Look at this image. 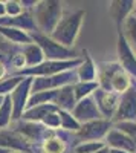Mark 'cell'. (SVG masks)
<instances>
[{
  "label": "cell",
  "mask_w": 136,
  "mask_h": 153,
  "mask_svg": "<svg viewBox=\"0 0 136 153\" xmlns=\"http://www.w3.org/2000/svg\"><path fill=\"white\" fill-rule=\"evenodd\" d=\"M63 8L61 3L57 0H44V2H38L35 8V23L38 32L51 35L60 20L63 19Z\"/></svg>",
  "instance_id": "obj_3"
},
{
  "label": "cell",
  "mask_w": 136,
  "mask_h": 153,
  "mask_svg": "<svg viewBox=\"0 0 136 153\" xmlns=\"http://www.w3.org/2000/svg\"><path fill=\"white\" fill-rule=\"evenodd\" d=\"M5 6H6V14L8 17H17L21 14V3L20 2H16V0H9V2H5Z\"/></svg>",
  "instance_id": "obj_31"
},
{
  "label": "cell",
  "mask_w": 136,
  "mask_h": 153,
  "mask_svg": "<svg viewBox=\"0 0 136 153\" xmlns=\"http://www.w3.org/2000/svg\"><path fill=\"white\" fill-rule=\"evenodd\" d=\"M32 42H35V45H38L44 54V58L47 61H66V60H75L80 58L77 55V52L72 48H66L63 45L57 43L51 35H46L41 32H29Z\"/></svg>",
  "instance_id": "obj_4"
},
{
  "label": "cell",
  "mask_w": 136,
  "mask_h": 153,
  "mask_svg": "<svg viewBox=\"0 0 136 153\" xmlns=\"http://www.w3.org/2000/svg\"><path fill=\"white\" fill-rule=\"evenodd\" d=\"M122 34H124V37L127 38V42L132 45L136 46V16H130L126 23H124V26H122Z\"/></svg>",
  "instance_id": "obj_28"
},
{
  "label": "cell",
  "mask_w": 136,
  "mask_h": 153,
  "mask_svg": "<svg viewBox=\"0 0 136 153\" xmlns=\"http://www.w3.org/2000/svg\"><path fill=\"white\" fill-rule=\"evenodd\" d=\"M0 26H6V28H16L20 31H29V32H37L38 28H37L35 23V17L31 14L29 11L21 12L17 17H2L0 19Z\"/></svg>",
  "instance_id": "obj_14"
},
{
  "label": "cell",
  "mask_w": 136,
  "mask_h": 153,
  "mask_svg": "<svg viewBox=\"0 0 136 153\" xmlns=\"http://www.w3.org/2000/svg\"><path fill=\"white\" fill-rule=\"evenodd\" d=\"M41 124L44 127H47V129L51 130H57L58 127H61V121H60V113L58 112H54L51 115H47V117L41 121Z\"/></svg>",
  "instance_id": "obj_30"
},
{
  "label": "cell",
  "mask_w": 136,
  "mask_h": 153,
  "mask_svg": "<svg viewBox=\"0 0 136 153\" xmlns=\"http://www.w3.org/2000/svg\"><path fill=\"white\" fill-rule=\"evenodd\" d=\"M110 153H129V152H124V150H115V149H110Z\"/></svg>",
  "instance_id": "obj_35"
},
{
  "label": "cell",
  "mask_w": 136,
  "mask_h": 153,
  "mask_svg": "<svg viewBox=\"0 0 136 153\" xmlns=\"http://www.w3.org/2000/svg\"><path fill=\"white\" fill-rule=\"evenodd\" d=\"M32 76H24V80L12 91L11 101H12V120H20L23 113L26 112L28 101L32 91Z\"/></svg>",
  "instance_id": "obj_8"
},
{
  "label": "cell",
  "mask_w": 136,
  "mask_h": 153,
  "mask_svg": "<svg viewBox=\"0 0 136 153\" xmlns=\"http://www.w3.org/2000/svg\"><path fill=\"white\" fill-rule=\"evenodd\" d=\"M124 121H136V84H132L129 91L119 97L118 109L112 120L113 124Z\"/></svg>",
  "instance_id": "obj_9"
},
{
  "label": "cell",
  "mask_w": 136,
  "mask_h": 153,
  "mask_svg": "<svg viewBox=\"0 0 136 153\" xmlns=\"http://www.w3.org/2000/svg\"><path fill=\"white\" fill-rule=\"evenodd\" d=\"M0 149L6 150H16V152H31L29 143L17 132H8L0 130Z\"/></svg>",
  "instance_id": "obj_15"
},
{
  "label": "cell",
  "mask_w": 136,
  "mask_h": 153,
  "mask_svg": "<svg viewBox=\"0 0 136 153\" xmlns=\"http://www.w3.org/2000/svg\"><path fill=\"white\" fill-rule=\"evenodd\" d=\"M77 98H75V92H73V84L64 86L57 91V98H55V106L58 107V110H64V112H73L77 106Z\"/></svg>",
  "instance_id": "obj_18"
},
{
  "label": "cell",
  "mask_w": 136,
  "mask_h": 153,
  "mask_svg": "<svg viewBox=\"0 0 136 153\" xmlns=\"http://www.w3.org/2000/svg\"><path fill=\"white\" fill-rule=\"evenodd\" d=\"M84 16H86V12L83 9H78L75 12H69V14L63 16V19L57 25L55 31L51 34V37L57 43L63 45L66 48H70L75 43L77 37L80 34V28L83 25Z\"/></svg>",
  "instance_id": "obj_2"
},
{
  "label": "cell",
  "mask_w": 136,
  "mask_h": 153,
  "mask_svg": "<svg viewBox=\"0 0 136 153\" xmlns=\"http://www.w3.org/2000/svg\"><path fill=\"white\" fill-rule=\"evenodd\" d=\"M64 152H66V141L57 133V130L52 136L46 138L41 143V153H64Z\"/></svg>",
  "instance_id": "obj_22"
},
{
  "label": "cell",
  "mask_w": 136,
  "mask_h": 153,
  "mask_svg": "<svg viewBox=\"0 0 136 153\" xmlns=\"http://www.w3.org/2000/svg\"><path fill=\"white\" fill-rule=\"evenodd\" d=\"M3 100H5V97H0V107H2V104H3Z\"/></svg>",
  "instance_id": "obj_38"
},
{
  "label": "cell",
  "mask_w": 136,
  "mask_h": 153,
  "mask_svg": "<svg viewBox=\"0 0 136 153\" xmlns=\"http://www.w3.org/2000/svg\"><path fill=\"white\" fill-rule=\"evenodd\" d=\"M113 129V123L110 120H96L81 124V129L75 133L77 138L80 139V143H87V141H101L106 139L109 132Z\"/></svg>",
  "instance_id": "obj_7"
},
{
  "label": "cell",
  "mask_w": 136,
  "mask_h": 153,
  "mask_svg": "<svg viewBox=\"0 0 136 153\" xmlns=\"http://www.w3.org/2000/svg\"><path fill=\"white\" fill-rule=\"evenodd\" d=\"M11 121H12V101L11 95H6L2 107H0V129L6 127Z\"/></svg>",
  "instance_id": "obj_25"
},
{
  "label": "cell",
  "mask_w": 136,
  "mask_h": 153,
  "mask_svg": "<svg viewBox=\"0 0 136 153\" xmlns=\"http://www.w3.org/2000/svg\"><path fill=\"white\" fill-rule=\"evenodd\" d=\"M21 8L23 9H31V8H37V5H38V2H35V0H21Z\"/></svg>",
  "instance_id": "obj_32"
},
{
  "label": "cell",
  "mask_w": 136,
  "mask_h": 153,
  "mask_svg": "<svg viewBox=\"0 0 136 153\" xmlns=\"http://www.w3.org/2000/svg\"><path fill=\"white\" fill-rule=\"evenodd\" d=\"M72 115L75 117V120L80 124H86V123H90V121H96V120H103V115L98 109L96 103L93 97L89 98H84L81 101H78L75 109H73Z\"/></svg>",
  "instance_id": "obj_12"
},
{
  "label": "cell",
  "mask_w": 136,
  "mask_h": 153,
  "mask_svg": "<svg viewBox=\"0 0 136 153\" xmlns=\"http://www.w3.org/2000/svg\"><path fill=\"white\" fill-rule=\"evenodd\" d=\"M106 146V143L103 141H87V143H78L73 147V153H96L103 150Z\"/></svg>",
  "instance_id": "obj_27"
},
{
  "label": "cell",
  "mask_w": 136,
  "mask_h": 153,
  "mask_svg": "<svg viewBox=\"0 0 136 153\" xmlns=\"http://www.w3.org/2000/svg\"><path fill=\"white\" fill-rule=\"evenodd\" d=\"M83 63V58H75V60H66V61H44L41 65L35 68H26L20 69L17 75L20 76H32V78H38V76H52L57 74H63L67 71L77 69Z\"/></svg>",
  "instance_id": "obj_5"
},
{
  "label": "cell",
  "mask_w": 136,
  "mask_h": 153,
  "mask_svg": "<svg viewBox=\"0 0 136 153\" xmlns=\"http://www.w3.org/2000/svg\"><path fill=\"white\" fill-rule=\"evenodd\" d=\"M24 80V76H20V75H14V76H9L6 80H2L0 81V97H6V95H11L12 91Z\"/></svg>",
  "instance_id": "obj_26"
},
{
  "label": "cell",
  "mask_w": 136,
  "mask_h": 153,
  "mask_svg": "<svg viewBox=\"0 0 136 153\" xmlns=\"http://www.w3.org/2000/svg\"><path fill=\"white\" fill-rule=\"evenodd\" d=\"M100 89V83L98 81H92V83H75L73 84V92H75V98L77 101H81L84 98H89L95 94V91Z\"/></svg>",
  "instance_id": "obj_23"
},
{
  "label": "cell",
  "mask_w": 136,
  "mask_h": 153,
  "mask_svg": "<svg viewBox=\"0 0 136 153\" xmlns=\"http://www.w3.org/2000/svg\"><path fill=\"white\" fill-rule=\"evenodd\" d=\"M0 34H2L5 38H8L9 42L12 43H18V45H31L34 43L32 38L28 32L16 29V28H6V26H0Z\"/></svg>",
  "instance_id": "obj_21"
},
{
  "label": "cell",
  "mask_w": 136,
  "mask_h": 153,
  "mask_svg": "<svg viewBox=\"0 0 136 153\" xmlns=\"http://www.w3.org/2000/svg\"><path fill=\"white\" fill-rule=\"evenodd\" d=\"M83 63L77 68V76L78 81L81 83H92L98 81V66L93 63L92 57L89 55L87 51H83Z\"/></svg>",
  "instance_id": "obj_17"
},
{
  "label": "cell",
  "mask_w": 136,
  "mask_h": 153,
  "mask_svg": "<svg viewBox=\"0 0 136 153\" xmlns=\"http://www.w3.org/2000/svg\"><path fill=\"white\" fill-rule=\"evenodd\" d=\"M54 112H58V107L55 104H41V106H35L32 109H28L23 113L21 120L23 121H31V123H41L47 115H51Z\"/></svg>",
  "instance_id": "obj_19"
},
{
  "label": "cell",
  "mask_w": 136,
  "mask_h": 153,
  "mask_svg": "<svg viewBox=\"0 0 136 153\" xmlns=\"http://www.w3.org/2000/svg\"><path fill=\"white\" fill-rule=\"evenodd\" d=\"M115 129L121 130L122 133H126L132 141L136 144V121H124V123H118L113 124Z\"/></svg>",
  "instance_id": "obj_29"
},
{
  "label": "cell",
  "mask_w": 136,
  "mask_h": 153,
  "mask_svg": "<svg viewBox=\"0 0 136 153\" xmlns=\"http://www.w3.org/2000/svg\"><path fill=\"white\" fill-rule=\"evenodd\" d=\"M40 153H41V152H40Z\"/></svg>",
  "instance_id": "obj_40"
},
{
  "label": "cell",
  "mask_w": 136,
  "mask_h": 153,
  "mask_svg": "<svg viewBox=\"0 0 136 153\" xmlns=\"http://www.w3.org/2000/svg\"><path fill=\"white\" fill-rule=\"evenodd\" d=\"M21 54L24 57V63H26V68H35L44 63V54L38 45L35 43H31V45H26L23 46V51Z\"/></svg>",
  "instance_id": "obj_20"
},
{
  "label": "cell",
  "mask_w": 136,
  "mask_h": 153,
  "mask_svg": "<svg viewBox=\"0 0 136 153\" xmlns=\"http://www.w3.org/2000/svg\"><path fill=\"white\" fill-rule=\"evenodd\" d=\"M116 54L118 63L132 78L136 80V51H133L132 45L127 42L122 32H118V42H116Z\"/></svg>",
  "instance_id": "obj_10"
},
{
  "label": "cell",
  "mask_w": 136,
  "mask_h": 153,
  "mask_svg": "<svg viewBox=\"0 0 136 153\" xmlns=\"http://www.w3.org/2000/svg\"><path fill=\"white\" fill-rule=\"evenodd\" d=\"M0 153H11V150H6V149H0Z\"/></svg>",
  "instance_id": "obj_37"
},
{
  "label": "cell",
  "mask_w": 136,
  "mask_h": 153,
  "mask_svg": "<svg viewBox=\"0 0 136 153\" xmlns=\"http://www.w3.org/2000/svg\"><path fill=\"white\" fill-rule=\"evenodd\" d=\"M5 72H6V69H5V66L0 63V80H2V76L5 75Z\"/></svg>",
  "instance_id": "obj_34"
},
{
  "label": "cell",
  "mask_w": 136,
  "mask_h": 153,
  "mask_svg": "<svg viewBox=\"0 0 136 153\" xmlns=\"http://www.w3.org/2000/svg\"><path fill=\"white\" fill-rule=\"evenodd\" d=\"M11 153H26V152H11Z\"/></svg>",
  "instance_id": "obj_39"
},
{
  "label": "cell",
  "mask_w": 136,
  "mask_h": 153,
  "mask_svg": "<svg viewBox=\"0 0 136 153\" xmlns=\"http://www.w3.org/2000/svg\"><path fill=\"white\" fill-rule=\"evenodd\" d=\"M60 113V121H61V129L66 132H72L77 133L81 129V124L75 120V117L70 112H64V110H58Z\"/></svg>",
  "instance_id": "obj_24"
},
{
  "label": "cell",
  "mask_w": 136,
  "mask_h": 153,
  "mask_svg": "<svg viewBox=\"0 0 136 153\" xmlns=\"http://www.w3.org/2000/svg\"><path fill=\"white\" fill-rule=\"evenodd\" d=\"M75 83H78V76H77V69H73V71H67L63 74L52 75V76L34 78L31 92L37 94V92H44V91H57V89H61L69 84H75Z\"/></svg>",
  "instance_id": "obj_6"
},
{
  "label": "cell",
  "mask_w": 136,
  "mask_h": 153,
  "mask_svg": "<svg viewBox=\"0 0 136 153\" xmlns=\"http://www.w3.org/2000/svg\"><path fill=\"white\" fill-rule=\"evenodd\" d=\"M95 103L98 106V109H100L103 118L106 120H110L112 121L113 117H115V112L118 109V103H119V97L118 94L115 92H109V91H104V89H98V91H95V94L92 95Z\"/></svg>",
  "instance_id": "obj_11"
},
{
  "label": "cell",
  "mask_w": 136,
  "mask_h": 153,
  "mask_svg": "<svg viewBox=\"0 0 136 153\" xmlns=\"http://www.w3.org/2000/svg\"><path fill=\"white\" fill-rule=\"evenodd\" d=\"M96 153H110V149H109V147H104L103 150H100V152H96Z\"/></svg>",
  "instance_id": "obj_36"
},
{
  "label": "cell",
  "mask_w": 136,
  "mask_h": 153,
  "mask_svg": "<svg viewBox=\"0 0 136 153\" xmlns=\"http://www.w3.org/2000/svg\"><path fill=\"white\" fill-rule=\"evenodd\" d=\"M135 6H136L135 0H113V2H110L109 12L116 23L118 32H122V26H124L126 20L133 14Z\"/></svg>",
  "instance_id": "obj_13"
},
{
  "label": "cell",
  "mask_w": 136,
  "mask_h": 153,
  "mask_svg": "<svg viewBox=\"0 0 136 153\" xmlns=\"http://www.w3.org/2000/svg\"><path fill=\"white\" fill-rule=\"evenodd\" d=\"M106 146L109 149L124 150V152H129V153H135L136 152V144L132 141L126 133H122L121 130L115 129V127L106 136Z\"/></svg>",
  "instance_id": "obj_16"
},
{
  "label": "cell",
  "mask_w": 136,
  "mask_h": 153,
  "mask_svg": "<svg viewBox=\"0 0 136 153\" xmlns=\"http://www.w3.org/2000/svg\"><path fill=\"white\" fill-rule=\"evenodd\" d=\"M6 14V6H5V2H0V19L5 17Z\"/></svg>",
  "instance_id": "obj_33"
},
{
  "label": "cell",
  "mask_w": 136,
  "mask_h": 153,
  "mask_svg": "<svg viewBox=\"0 0 136 153\" xmlns=\"http://www.w3.org/2000/svg\"><path fill=\"white\" fill-rule=\"evenodd\" d=\"M98 83L100 87L109 92L122 95L132 87V76L121 68L119 63L110 61L98 66Z\"/></svg>",
  "instance_id": "obj_1"
}]
</instances>
